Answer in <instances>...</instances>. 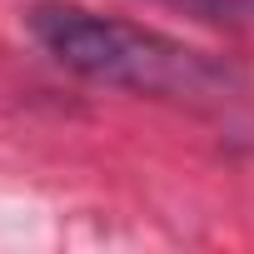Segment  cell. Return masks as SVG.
Wrapping results in <instances>:
<instances>
[{"label":"cell","mask_w":254,"mask_h":254,"mask_svg":"<svg viewBox=\"0 0 254 254\" xmlns=\"http://www.w3.org/2000/svg\"><path fill=\"white\" fill-rule=\"evenodd\" d=\"M170 5H185L204 20H254V0H170Z\"/></svg>","instance_id":"7a4b0ae2"},{"label":"cell","mask_w":254,"mask_h":254,"mask_svg":"<svg viewBox=\"0 0 254 254\" xmlns=\"http://www.w3.org/2000/svg\"><path fill=\"white\" fill-rule=\"evenodd\" d=\"M35 45L80 80L160 95V100H224L244 85V75L199 45H185L165 30L115 20L70 0H40L25 10Z\"/></svg>","instance_id":"6da1fadb"}]
</instances>
